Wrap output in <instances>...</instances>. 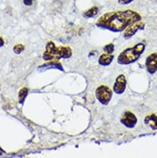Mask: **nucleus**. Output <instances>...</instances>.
I'll return each mask as SVG.
<instances>
[{
  "instance_id": "ddd939ff",
  "label": "nucleus",
  "mask_w": 157,
  "mask_h": 158,
  "mask_svg": "<svg viewBox=\"0 0 157 158\" xmlns=\"http://www.w3.org/2000/svg\"><path fill=\"white\" fill-rule=\"evenodd\" d=\"M27 94H28V88L27 87H23L19 91V93H18V100H19V103L20 104H24Z\"/></svg>"
},
{
  "instance_id": "9d476101",
  "label": "nucleus",
  "mask_w": 157,
  "mask_h": 158,
  "mask_svg": "<svg viewBox=\"0 0 157 158\" xmlns=\"http://www.w3.org/2000/svg\"><path fill=\"white\" fill-rule=\"evenodd\" d=\"M144 122H145V124L150 126L152 130H154V131L157 130V116L156 114H149V116H147L144 118Z\"/></svg>"
},
{
  "instance_id": "4468645a",
  "label": "nucleus",
  "mask_w": 157,
  "mask_h": 158,
  "mask_svg": "<svg viewBox=\"0 0 157 158\" xmlns=\"http://www.w3.org/2000/svg\"><path fill=\"white\" fill-rule=\"evenodd\" d=\"M25 50V46L22 44H17L13 47V52L15 54H21Z\"/></svg>"
},
{
  "instance_id": "dca6fc26",
  "label": "nucleus",
  "mask_w": 157,
  "mask_h": 158,
  "mask_svg": "<svg viewBox=\"0 0 157 158\" xmlns=\"http://www.w3.org/2000/svg\"><path fill=\"white\" fill-rule=\"evenodd\" d=\"M134 1V0H118V3L121 5H127V4H130Z\"/></svg>"
},
{
  "instance_id": "6ab92c4d",
  "label": "nucleus",
  "mask_w": 157,
  "mask_h": 158,
  "mask_svg": "<svg viewBox=\"0 0 157 158\" xmlns=\"http://www.w3.org/2000/svg\"><path fill=\"white\" fill-rule=\"evenodd\" d=\"M3 153H4V151L1 149V147H0V155H2Z\"/></svg>"
},
{
  "instance_id": "f03ea898",
  "label": "nucleus",
  "mask_w": 157,
  "mask_h": 158,
  "mask_svg": "<svg viewBox=\"0 0 157 158\" xmlns=\"http://www.w3.org/2000/svg\"><path fill=\"white\" fill-rule=\"evenodd\" d=\"M72 56V50L68 47H56L53 42L49 41L43 53L45 61H58L60 59H68Z\"/></svg>"
},
{
  "instance_id": "1a4fd4ad",
  "label": "nucleus",
  "mask_w": 157,
  "mask_h": 158,
  "mask_svg": "<svg viewBox=\"0 0 157 158\" xmlns=\"http://www.w3.org/2000/svg\"><path fill=\"white\" fill-rule=\"evenodd\" d=\"M48 69H59L61 71H64L62 64L59 62H57V61H50L49 63L45 64L43 65H40L38 67V70H41V71H46V70H48Z\"/></svg>"
},
{
  "instance_id": "0eeeda50",
  "label": "nucleus",
  "mask_w": 157,
  "mask_h": 158,
  "mask_svg": "<svg viewBox=\"0 0 157 158\" xmlns=\"http://www.w3.org/2000/svg\"><path fill=\"white\" fill-rule=\"evenodd\" d=\"M126 84H127L126 77L123 74L119 75L117 78V80L115 81V84H114V87H113L114 92L118 94V95L123 94L124 91H125V89H126Z\"/></svg>"
},
{
  "instance_id": "423d86ee",
  "label": "nucleus",
  "mask_w": 157,
  "mask_h": 158,
  "mask_svg": "<svg viewBox=\"0 0 157 158\" xmlns=\"http://www.w3.org/2000/svg\"><path fill=\"white\" fill-rule=\"evenodd\" d=\"M144 28H145V23L141 22V21L136 22V23H134V24L129 26V27H128L126 28L125 31H124L123 37H124V39H130V38H132L139 30L142 31V30H144Z\"/></svg>"
},
{
  "instance_id": "20e7f679",
  "label": "nucleus",
  "mask_w": 157,
  "mask_h": 158,
  "mask_svg": "<svg viewBox=\"0 0 157 158\" xmlns=\"http://www.w3.org/2000/svg\"><path fill=\"white\" fill-rule=\"evenodd\" d=\"M112 96H113L112 90L106 85L98 86L96 90V97H97V100L103 105L109 104V102L112 99Z\"/></svg>"
},
{
  "instance_id": "39448f33",
  "label": "nucleus",
  "mask_w": 157,
  "mask_h": 158,
  "mask_svg": "<svg viewBox=\"0 0 157 158\" xmlns=\"http://www.w3.org/2000/svg\"><path fill=\"white\" fill-rule=\"evenodd\" d=\"M120 121L127 128H134L137 123V118L134 116V113H132L130 111H125L122 114Z\"/></svg>"
},
{
  "instance_id": "7ed1b4c3",
  "label": "nucleus",
  "mask_w": 157,
  "mask_h": 158,
  "mask_svg": "<svg viewBox=\"0 0 157 158\" xmlns=\"http://www.w3.org/2000/svg\"><path fill=\"white\" fill-rule=\"evenodd\" d=\"M145 44L143 43H138L134 48H127L122 51L118 57V63L119 64H130L138 60L139 57L145 51Z\"/></svg>"
},
{
  "instance_id": "f257e3e1",
  "label": "nucleus",
  "mask_w": 157,
  "mask_h": 158,
  "mask_svg": "<svg viewBox=\"0 0 157 158\" xmlns=\"http://www.w3.org/2000/svg\"><path fill=\"white\" fill-rule=\"evenodd\" d=\"M139 21H141V15L138 12L126 10L103 14L97 19L96 26L113 32H120L126 30L129 26Z\"/></svg>"
},
{
  "instance_id": "f8f14e48",
  "label": "nucleus",
  "mask_w": 157,
  "mask_h": 158,
  "mask_svg": "<svg viewBox=\"0 0 157 158\" xmlns=\"http://www.w3.org/2000/svg\"><path fill=\"white\" fill-rule=\"evenodd\" d=\"M97 13H98V8L97 7H92L90 8L89 10H85L83 13H82V16L84 18H92V17H95L97 15Z\"/></svg>"
},
{
  "instance_id": "9b49d317",
  "label": "nucleus",
  "mask_w": 157,
  "mask_h": 158,
  "mask_svg": "<svg viewBox=\"0 0 157 158\" xmlns=\"http://www.w3.org/2000/svg\"><path fill=\"white\" fill-rule=\"evenodd\" d=\"M113 60H114V56L112 54L105 53V54H102L98 58V64L103 66H107L113 62Z\"/></svg>"
},
{
  "instance_id": "f3484780",
  "label": "nucleus",
  "mask_w": 157,
  "mask_h": 158,
  "mask_svg": "<svg viewBox=\"0 0 157 158\" xmlns=\"http://www.w3.org/2000/svg\"><path fill=\"white\" fill-rule=\"evenodd\" d=\"M33 1H34V0H23V3H24V5L30 7V6H31L33 4Z\"/></svg>"
},
{
  "instance_id": "a211bd4d",
  "label": "nucleus",
  "mask_w": 157,
  "mask_h": 158,
  "mask_svg": "<svg viewBox=\"0 0 157 158\" xmlns=\"http://www.w3.org/2000/svg\"><path fill=\"white\" fill-rule=\"evenodd\" d=\"M4 45H5V41H4V39L1 36H0V48H2Z\"/></svg>"
},
{
  "instance_id": "2eb2a0df",
  "label": "nucleus",
  "mask_w": 157,
  "mask_h": 158,
  "mask_svg": "<svg viewBox=\"0 0 157 158\" xmlns=\"http://www.w3.org/2000/svg\"><path fill=\"white\" fill-rule=\"evenodd\" d=\"M103 50L105 51V53H108V54H112L115 50V46L114 44H109V45H106L104 48H103Z\"/></svg>"
},
{
  "instance_id": "6e6552de",
  "label": "nucleus",
  "mask_w": 157,
  "mask_h": 158,
  "mask_svg": "<svg viewBox=\"0 0 157 158\" xmlns=\"http://www.w3.org/2000/svg\"><path fill=\"white\" fill-rule=\"evenodd\" d=\"M146 68L150 74H154L157 71V53H152L147 58Z\"/></svg>"
}]
</instances>
